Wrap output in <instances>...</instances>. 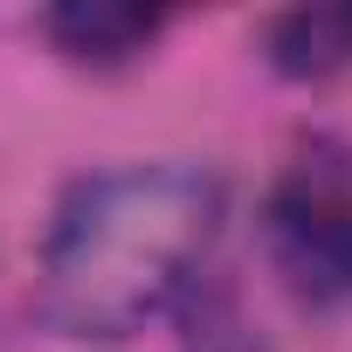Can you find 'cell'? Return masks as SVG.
<instances>
[{"mask_svg":"<svg viewBox=\"0 0 352 352\" xmlns=\"http://www.w3.org/2000/svg\"><path fill=\"white\" fill-rule=\"evenodd\" d=\"M221 187L194 166H124L83 180L42 249V311L69 338H131L173 311L214 242Z\"/></svg>","mask_w":352,"mask_h":352,"instance_id":"obj_1","label":"cell"},{"mask_svg":"<svg viewBox=\"0 0 352 352\" xmlns=\"http://www.w3.org/2000/svg\"><path fill=\"white\" fill-rule=\"evenodd\" d=\"M270 256L311 304L352 297V152L311 145L270 194Z\"/></svg>","mask_w":352,"mask_h":352,"instance_id":"obj_2","label":"cell"},{"mask_svg":"<svg viewBox=\"0 0 352 352\" xmlns=\"http://www.w3.org/2000/svg\"><path fill=\"white\" fill-rule=\"evenodd\" d=\"M49 35L76 63H131L159 35V14L152 8H118V0H76V8L49 14Z\"/></svg>","mask_w":352,"mask_h":352,"instance_id":"obj_3","label":"cell"},{"mask_svg":"<svg viewBox=\"0 0 352 352\" xmlns=\"http://www.w3.org/2000/svg\"><path fill=\"white\" fill-rule=\"evenodd\" d=\"M345 35H352V8H345Z\"/></svg>","mask_w":352,"mask_h":352,"instance_id":"obj_4","label":"cell"}]
</instances>
